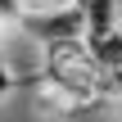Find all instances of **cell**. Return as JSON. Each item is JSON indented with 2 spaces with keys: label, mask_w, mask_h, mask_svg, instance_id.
Returning a JSON list of instances; mask_svg holds the SVG:
<instances>
[{
  "label": "cell",
  "mask_w": 122,
  "mask_h": 122,
  "mask_svg": "<svg viewBox=\"0 0 122 122\" xmlns=\"http://www.w3.org/2000/svg\"><path fill=\"white\" fill-rule=\"evenodd\" d=\"M14 86H18V72H14V68L0 59V104L9 100V91H14Z\"/></svg>",
  "instance_id": "2"
},
{
  "label": "cell",
  "mask_w": 122,
  "mask_h": 122,
  "mask_svg": "<svg viewBox=\"0 0 122 122\" xmlns=\"http://www.w3.org/2000/svg\"><path fill=\"white\" fill-rule=\"evenodd\" d=\"M86 41H91V54L100 68H122V23L109 32H91Z\"/></svg>",
  "instance_id": "1"
}]
</instances>
